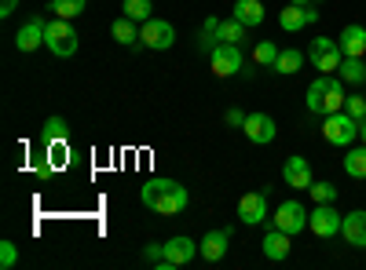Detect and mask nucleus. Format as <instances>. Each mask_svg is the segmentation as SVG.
Wrapping results in <instances>:
<instances>
[{
  "label": "nucleus",
  "mask_w": 366,
  "mask_h": 270,
  "mask_svg": "<svg viewBox=\"0 0 366 270\" xmlns=\"http://www.w3.org/2000/svg\"><path fill=\"white\" fill-rule=\"evenodd\" d=\"M139 201L158 216H179L183 208H187L191 194L183 183H176V179H147L143 190H139Z\"/></svg>",
  "instance_id": "1"
},
{
  "label": "nucleus",
  "mask_w": 366,
  "mask_h": 270,
  "mask_svg": "<svg viewBox=\"0 0 366 270\" xmlns=\"http://www.w3.org/2000/svg\"><path fill=\"white\" fill-rule=\"evenodd\" d=\"M77 44H81V37H77V29H74V22L70 19H48V29H44V48L51 51V55H59V58H70L74 51H77Z\"/></svg>",
  "instance_id": "2"
},
{
  "label": "nucleus",
  "mask_w": 366,
  "mask_h": 270,
  "mask_svg": "<svg viewBox=\"0 0 366 270\" xmlns=\"http://www.w3.org/2000/svg\"><path fill=\"white\" fill-rule=\"evenodd\" d=\"M322 135H326V142H333V146H352L355 135H359V121H355L348 110H341V113H326Z\"/></svg>",
  "instance_id": "3"
},
{
  "label": "nucleus",
  "mask_w": 366,
  "mask_h": 270,
  "mask_svg": "<svg viewBox=\"0 0 366 270\" xmlns=\"http://www.w3.org/2000/svg\"><path fill=\"white\" fill-rule=\"evenodd\" d=\"M341 227H345V216L337 212V208H333V201L315 204L312 212H308V230H312L315 237H337Z\"/></svg>",
  "instance_id": "4"
},
{
  "label": "nucleus",
  "mask_w": 366,
  "mask_h": 270,
  "mask_svg": "<svg viewBox=\"0 0 366 270\" xmlns=\"http://www.w3.org/2000/svg\"><path fill=\"white\" fill-rule=\"evenodd\" d=\"M209 66L217 77H238L242 66H246V55H242V44H217V51L209 55Z\"/></svg>",
  "instance_id": "5"
},
{
  "label": "nucleus",
  "mask_w": 366,
  "mask_h": 270,
  "mask_svg": "<svg viewBox=\"0 0 366 270\" xmlns=\"http://www.w3.org/2000/svg\"><path fill=\"white\" fill-rule=\"evenodd\" d=\"M139 41H143V48H150V51H169V48L176 44V29H172V22H165V19H147V22L139 26Z\"/></svg>",
  "instance_id": "6"
},
{
  "label": "nucleus",
  "mask_w": 366,
  "mask_h": 270,
  "mask_svg": "<svg viewBox=\"0 0 366 270\" xmlns=\"http://www.w3.org/2000/svg\"><path fill=\"white\" fill-rule=\"evenodd\" d=\"M271 227L286 230L290 237L300 234V230H308V208H304L300 201H282L279 208H274V216H271Z\"/></svg>",
  "instance_id": "7"
},
{
  "label": "nucleus",
  "mask_w": 366,
  "mask_h": 270,
  "mask_svg": "<svg viewBox=\"0 0 366 270\" xmlns=\"http://www.w3.org/2000/svg\"><path fill=\"white\" fill-rule=\"evenodd\" d=\"M198 256V242H191V237H169L165 242V259L158 263V270H176V266H187L191 259Z\"/></svg>",
  "instance_id": "8"
},
{
  "label": "nucleus",
  "mask_w": 366,
  "mask_h": 270,
  "mask_svg": "<svg viewBox=\"0 0 366 270\" xmlns=\"http://www.w3.org/2000/svg\"><path fill=\"white\" fill-rule=\"evenodd\" d=\"M238 219L246 223V227H257V223L271 219V216H267V190L242 194V201H238Z\"/></svg>",
  "instance_id": "9"
},
{
  "label": "nucleus",
  "mask_w": 366,
  "mask_h": 270,
  "mask_svg": "<svg viewBox=\"0 0 366 270\" xmlns=\"http://www.w3.org/2000/svg\"><path fill=\"white\" fill-rule=\"evenodd\" d=\"M44 29H48V22H44L41 15H29V19L22 22V29L15 33V48H19V51H37V48L44 44Z\"/></svg>",
  "instance_id": "10"
},
{
  "label": "nucleus",
  "mask_w": 366,
  "mask_h": 270,
  "mask_svg": "<svg viewBox=\"0 0 366 270\" xmlns=\"http://www.w3.org/2000/svg\"><path fill=\"white\" fill-rule=\"evenodd\" d=\"M282 175H286V187H293V190H308L312 183H315V175H312V165H308V157H286V165H282Z\"/></svg>",
  "instance_id": "11"
},
{
  "label": "nucleus",
  "mask_w": 366,
  "mask_h": 270,
  "mask_svg": "<svg viewBox=\"0 0 366 270\" xmlns=\"http://www.w3.org/2000/svg\"><path fill=\"white\" fill-rule=\"evenodd\" d=\"M227 245H231V230H209L198 242V256L205 263H220L227 256Z\"/></svg>",
  "instance_id": "12"
},
{
  "label": "nucleus",
  "mask_w": 366,
  "mask_h": 270,
  "mask_svg": "<svg viewBox=\"0 0 366 270\" xmlns=\"http://www.w3.org/2000/svg\"><path fill=\"white\" fill-rule=\"evenodd\" d=\"M242 132H246L249 142H260V146L274 142V135H279V128H274V121H271L267 113H249L246 125H242Z\"/></svg>",
  "instance_id": "13"
},
{
  "label": "nucleus",
  "mask_w": 366,
  "mask_h": 270,
  "mask_svg": "<svg viewBox=\"0 0 366 270\" xmlns=\"http://www.w3.org/2000/svg\"><path fill=\"white\" fill-rule=\"evenodd\" d=\"M341 234H345V242H348L352 249H366V212H362V208H359V212H348V216H345Z\"/></svg>",
  "instance_id": "14"
},
{
  "label": "nucleus",
  "mask_w": 366,
  "mask_h": 270,
  "mask_svg": "<svg viewBox=\"0 0 366 270\" xmlns=\"http://www.w3.org/2000/svg\"><path fill=\"white\" fill-rule=\"evenodd\" d=\"M194 44H198V55H205V58L217 51V44H220V19H217V15H209V19L202 22Z\"/></svg>",
  "instance_id": "15"
},
{
  "label": "nucleus",
  "mask_w": 366,
  "mask_h": 270,
  "mask_svg": "<svg viewBox=\"0 0 366 270\" xmlns=\"http://www.w3.org/2000/svg\"><path fill=\"white\" fill-rule=\"evenodd\" d=\"M337 44H341L345 55L362 58V55H366V29H362V26H345V33L337 37Z\"/></svg>",
  "instance_id": "16"
},
{
  "label": "nucleus",
  "mask_w": 366,
  "mask_h": 270,
  "mask_svg": "<svg viewBox=\"0 0 366 270\" xmlns=\"http://www.w3.org/2000/svg\"><path fill=\"white\" fill-rule=\"evenodd\" d=\"M264 256H267V259H286V256H290V234L279 230V227H271V230L264 234Z\"/></svg>",
  "instance_id": "17"
},
{
  "label": "nucleus",
  "mask_w": 366,
  "mask_h": 270,
  "mask_svg": "<svg viewBox=\"0 0 366 270\" xmlns=\"http://www.w3.org/2000/svg\"><path fill=\"white\" fill-rule=\"evenodd\" d=\"M330 77H333V73H322V77H315V81L308 84V110H312L315 117H326V92H330Z\"/></svg>",
  "instance_id": "18"
},
{
  "label": "nucleus",
  "mask_w": 366,
  "mask_h": 270,
  "mask_svg": "<svg viewBox=\"0 0 366 270\" xmlns=\"http://www.w3.org/2000/svg\"><path fill=\"white\" fill-rule=\"evenodd\" d=\"M110 33H114V41H117V44H125V48H136V44H143V41H139V26H136L129 15L114 19Z\"/></svg>",
  "instance_id": "19"
},
{
  "label": "nucleus",
  "mask_w": 366,
  "mask_h": 270,
  "mask_svg": "<svg viewBox=\"0 0 366 270\" xmlns=\"http://www.w3.org/2000/svg\"><path fill=\"white\" fill-rule=\"evenodd\" d=\"M308 58L315 63V70H322V73H337L341 63H345V51H341V44H333V48H322V51L308 55Z\"/></svg>",
  "instance_id": "20"
},
{
  "label": "nucleus",
  "mask_w": 366,
  "mask_h": 270,
  "mask_svg": "<svg viewBox=\"0 0 366 270\" xmlns=\"http://www.w3.org/2000/svg\"><path fill=\"white\" fill-rule=\"evenodd\" d=\"M242 26H260L264 22V4L260 0H234V11H231Z\"/></svg>",
  "instance_id": "21"
},
{
  "label": "nucleus",
  "mask_w": 366,
  "mask_h": 270,
  "mask_svg": "<svg viewBox=\"0 0 366 270\" xmlns=\"http://www.w3.org/2000/svg\"><path fill=\"white\" fill-rule=\"evenodd\" d=\"M279 26L286 29V33H297V29L308 26V19H304V4H290V0H286V8L279 15Z\"/></svg>",
  "instance_id": "22"
},
{
  "label": "nucleus",
  "mask_w": 366,
  "mask_h": 270,
  "mask_svg": "<svg viewBox=\"0 0 366 270\" xmlns=\"http://www.w3.org/2000/svg\"><path fill=\"white\" fill-rule=\"evenodd\" d=\"M304 66V55L297 51V48H286V51H279V58H274V73H286V77H293L297 70Z\"/></svg>",
  "instance_id": "23"
},
{
  "label": "nucleus",
  "mask_w": 366,
  "mask_h": 270,
  "mask_svg": "<svg viewBox=\"0 0 366 270\" xmlns=\"http://www.w3.org/2000/svg\"><path fill=\"white\" fill-rule=\"evenodd\" d=\"M70 135V125H66V117H48L44 128H41V139L51 146V142H66Z\"/></svg>",
  "instance_id": "24"
},
{
  "label": "nucleus",
  "mask_w": 366,
  "mask_h": 270,
  "mask_svg": "<svg viewBox=\"0 0 366 270\" xmlns=\"http://www.w3.org/2000/svg\"><path fill=\"white\" fill-rule=\"evenodd\" d=\"M341 81L345 84H366V63L362 58H352V55H345V63H341Z\"/></svg>",
  "instance_id": "25"
},
{
  "label": "nucleus",
  "mask_w": 366,
  "mask_h": 270,
  "mask_svg": "<svg viewBox=\"0 0 366 270\" xmlns=\"http://www.w3.org/2000/svg\"><path fill=\"white\" fill-rule=\"evenodd\" d=\"M246 29L249 26H242L234 15L231 19H220V44H242V41H246Z\"/></svg>",
  "instance_id": "26"
},
{
  "label": "nucleus",
  "mask_w": 366,
  "mask_h": 270,
  "mask_svg": "<svg viewBox=\"0 0 366 270\" xmlns=\"http://www.w3.org/2000/svg\"><path fill=\"white\" fill-rule=\"evenodd\" d=\"M345 172H348L352 179H366V142L345 154Z\"/></svg>",
  "instance_id": "27"
},
{
  "label": "nucleus",
  "mask_w": 366,
  "mask_h": 270,
  "mask_svg": "<svg viewBox=\"0 0 366 270\" xmlns=\"http://www.w3.org/2000/svg\"><path fill=\"white\" fill-rule=\"evenodd\" d=\"M345 81L341 77H330V92H326V113H341L345 110Z\"/></svg>",
  "instance_id": "28"
},
{
  "label": "nucleus",
  "mask_w": 366,
  "mask_h": 270,
  "mask_svg": "<svg viewBox=\"0 0 366 270\" xmlns=\"http://www.w3.org/2000/svg\"><path fill=\"white\" fill-rule=\"evenodd\" d=\"M121 11H125L132 22H147V19H154V15H150V11H154V8H150V0H125V4H121Z\"/></svg>",
  "instance_id": "29"
},
{
  "label": "nucleus",
  "mask_w": 366,
  "mask_h": 270,
  "mask_svg": "<svg viewBox=\"0 0 366 270\" xmlns=\"http://www.w3.org/2000/svg\"><path fill=\"white\" fill-rule=\"evenodd\" d=\"M84 8H88V0H51V11H55L59 19H70V22H74Z\"/></svg>",
  "instance_id": "30"
},
{
  "label": "nucleus",
  "mask_w": 366,
  "mask_h": 270,
  "mask_svg": "<svg viewBox=\"0 0 366 270\" xmlns=\"http://www.w3.org/2000/svg\"><path fill=\"white\" fill-rule=\"evenodd\" d=\"M274 58H279V48H274L271 41H260L257 44V51H253V66H274Z\"/></svg>",
  "instance_id": "31"
},
{
  "label": "nucleus",
  "mask_w": 366,
  "mask_h": 270,
  "mask_svg": "<svg viewBox=\"0 0 366 270\" xmlns=\"http://www.w3.org/2000/svg\"><path fill=\"white\" fill-rule=\"evenodd\" d=\"M308 194L315 197V204H326V201H337V187L333 183H312Z\"/></svg>",
  "instance_id": "32"
},
{
  "label": "nucleus",
  "mask_w": 366,
  "mask_h": 270,
  "mask_svg": "<svg viewBox=\"0 0 366 270\" xmlns=\"http://www.w3.org/2000/svg\"><path fill=\"white\" fill-rule=\"evenodd\" d=\"M15 263H19V245L15 242H0V266L11 270Z\"/></svg>",
  "instance_id": "33"
},
{
  "label": "nucleus",
  "mask_w": 366,
  "mask_h": 270,
  "mask_svg": "<svg viewBox=\"0 0 366 270\" xmlns=\"http://www.w3.org/2000/svg\"><path fill=\"white\" fill-rule=\"evenodd\" d=\"M143 259H147L150 266H158V263L165 259V242H150V245L143 249Z\"/></svg>",
  "instance_id": "34"
},
{
  "label": "nucleus",
  "mask_w": 366,
  "mask_h": 270,
  "mask_svg": "<svg viewBox=\"0 0 366 270\" xmlns=\"http://www.w3.org/2000/svg\"><path fill=\"white\" fill-rule=\"evenodd\" d=\"M345 110L355 117V121H362V117H366V95H348L345 99Z\"/></svg>",
  "instance_id": "35"
},
{
  "label": "nucleus",
  "mask_w": 366,
  "mask_h": 270,
  "mask_svg": "<svg viewBox=\"0 0 366 270\" xmlns=\"http://www.w3.org/2000/svg\"><path fill=\"white\" fill-rule=\"evenodd\" d=\"M246 117H249V113H242L238 106H231V110H227V125H231V128H242V125H246Z\"/></svg>",
  "instance_id": "36"
},
{
  "label": "nucleus",
  "mask_w": 366,
  "mask_h": 270,
  "mask_svg": "<svg viewBox=\"0 0 366 270\" xmlns=\"http://www.w3.org/2000/svg\"><path fill=\"white\" fill-rule=\"evenodd\" d=\"M333 44H337L333 37H315V41H312V48H308V55H315V51H322V48H333Z\"/></svg>",
  "instance_id": "37"
},
{
  "label": "nucleus",
  "mask_w": 366,
  "mask_h": 270,
  "mask_svg": "<svg viewBox=\"0 0 366 270\" xmlns=\"http://www.w3.org/2000/svg\"><path fill=\"white\" fill-rule=\"evenodd\" d=\"M15 8H19V0H0V15H4V19H8Z\"/></svg>",
  "instance_id": "38"
},
{
  "label": "nucleus",
  "mask_w": 366,
  "mask_h": 270,
  "mask_svg": "<svg viewBox=\"0 0 366 270\" xmlns=\"http://www.w3.org/2000/svg\"><path fill=\"white\" fill-rule=\"evenodd\" d=\"M319 15H322V11H319L315 4H304V19H308V26H312V22H315Z\"/></svg>",
  "instance_id": "39"
},
{
  "label": "nucleus",
  "mask_w": 366,
  "mask_h": 270,
  "mask_svg": "<svg viewBox=\"0 0 366 270\" xmlns=\"http://www.w3.org/2000/svg\"><path fill=\"white\" fill-rule=\"evenodd\" d=\"M359 135H362V142H366V117H362V121H359Z\"/></svg>",
  "instance_id": "40"
},
{
  "label": "nucleus",
  "mask_w": 366,
  "mask_h": 270,
  "mask_svg": "<svg viewBox=\"0 0 366 270\" xmlns=\"http://www.w3.org/2000/svg\"><path fill=\"white\" fill-rule=\"evenodd\" d=\"M290 4H315V0H290Z\"/></svg>",
  "instance_id": "41"
}]
</instances>
